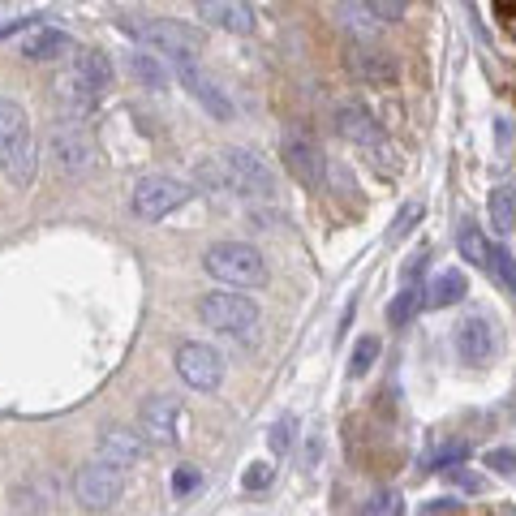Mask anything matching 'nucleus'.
Masks as SVG:
<instances>
[{"label": "nucleus", "instance_id": "f257e3e1", "mask_svg": "<svg viewBox=\"0 0 516 516\" xmlns=\"http://www.w3.org/2000/svg\"><path fill=\"white\" fill-rule=\"evenodd\" d=\"M198 181L211 185V190H228V194L246 198V203H271V198H276V177H271V168L241 147L220 151L215 160H207L198 168Z\"/></svg>", "mask_w": 516, "mask_h": 516}, {"label": "nucleus", "instance_id": "f03ea898", "mask_svg": "<svg viewBox=\"0 0 516 516\" xmlns=\"http://www.w3.org/2000/svg\"><path fill=\"white\" fill-rule=\"evenodd\" d=\"M117 31L138 39L142 52L164 56L172 65H194L198 52H203V39H198L185 22H172V18H121Z\"/></svg>", "mask_w": 516, "mask_h": 516}, {"label": "nucleus", "instance_id": "7ed1b4c3", "mask_svg": "<svg viewBox=\"0 0 516 516\" xmlns=\"http://www.w3.org/2000/svg\"><path fill=\"white\" fill-rule=\"evenodd\" d=\"M0 172L9 185H31L35 177V134H31V117L18 99L0 95Z\"/></svg>", "mask_w": 516, "mask_h": 516}, {"label": "nucleus", "instance_id": "20e7f679", "mask_svg": "<svg viewBox=\"0 0 516 516\" xmlns=\"http://www.w3.org/2000/svg\"><path fill=\"white\" fill-rule=\"evenodd\" d=\"M203 267L224 289H263L267 284V263L250 241H215L203 254Z\"/></svg>", "mask_w": 516, "mask_h": 516}, {"label": "nucleus", "instance_id": "39448f33", "mask_svg": "<svg viewBox=\"0 0 516 516\" xmlns=\"http://www.w3.org/2000/svg\"><path fill=\"white\" fill-rule=\"evenodd\" d=\"M198 314H203V323L211 327V332H220L228 340H237V344H254L258 340V306L250 297H241V293H207L203 301H198Z\"/></svg>", "mask_w": 516, "mask_h": 516}, {"label": "nucleus", "instance_id": "423d86ee", "mask_svg": "<svg viewBox=\"0 0 516 516\" xmlns=\"http://www.w3.org/2000/svg\"><path fill=\"white\" fill-rule=\"evenodd\" d=\"M112 86V61L104 52H78L74 69L65 78V104L74 108V117H86L91 104Z\"/></svg>", "mask_w": 516, "mask_h": 516}, {"label": "nucleus", "instance_id": "0eeeda50", "mask_svg": "<svg viewBox=\"0 0 516 516\" xmlns=\"http://www.w3.org/2000/svg\"><path fill=\"white\" fill-rule=\"evenodd\" d=\"M142 430L138 435L147 443H160V448H177V443H185V435H190V409L181 405L177 396H151L147 405H142Z\"/></svg>", "mask_w": 516, "mask_h": 516}, {"label": "nucleus", "instance_id": "6e6552de", "mask_svg": "<svg viewBox=\"0 0 516 516\" xmlns=\"http://www.w3.org/2000/svg\"><path fill=\"white\" fill-rule=\"evenodd\" d=\"M194 190L177 177H160V172H151V177H142L134 185V194H129V207H134L138 220H164V215L177 211L185 198Z\"/></svg>", "mask_w": 516, "mask_h": 516}, {"label": "nucleus", "instance_id": "1a4fd4ad", "mask_svg": "<svg viewBox=\"0 0 516 516\" xmlns=\"http://www.w3.org/2000/svg\"><path fill=\"white\" fill-rule=\"evenodd\" d=\"M121 486H125L121 469L104 465L99 456H95V461H86V465L74 473V495H78V504H82V508H91V512H104V508L117 504Z\"/></svg>", "mask_w": 516, "mask_h": 516}, {"label": "nucleus", "instance_id": "9d476101", "mask_svg": "<svg viewBox=\"0 0 516 516\" xmlns=\"http://www.w3.org/2000/svg\"><path fill=\"white\" fill-rule=\"evenodd\" d=\"M177 375L194 387V392H215L224 379V362H220V353L211 349V344L203 340H185L181 349H177Z\"/></svg>", "mask_w": 516, "mask_h": 516}, {"label": "nucleus", "instance_id": "9b49d317", "mask_svg": "<svg viewBox=\"0 0 516 516\" xmlns=\"http://www.w3.org/2000/svg\"><path fill=\"white\" fill-rule=\"evenodd\" d=\"M280 155H284V168L297 177V185H306V190H323L327 155H323L319 142L306 138V134H289L284 138V147H280Z\"/></svg>", "mask_w": 516, "mask_h": 516}, {"label": "nucleus", "instance_id": "f8f14e48", "mask_svg": "<svg viewBox=\"0 0 516 516\" xmlns=\"http://www.w3.org/2000/svg\"><path fill=\"white\" fill-rule=\"evenodd\" d=\"M177 78L185 82V91H190L215 121H233V117H237V104L228 99V91L207 74V69H198V61H194V65H177Z\"/></svg>", "mask_w": 516, "mask_h": 516}, {"label": "nucleus", "instance_id": "ddd939ff", "mask_svg": "<svg viewBox=\"0 0 516 516\" xmlns=\"http://www.w3.org/2000/svg\"><path fill=\"white\" fill-rule=\"evenodd\" d=\"M456 353H461L469 366H491V357H495V327H491L486 314H469V319L456 323Z\"/></svg>", "mask_w": 516, "mask_h": 516}, {"label": "nucleus", "instance_id": "4468645a", "mask_svg": "<svg viewBox=\"0 0 516 516\" xmlns=\"http://www.w3.org/2000/svg\"><path fill=\"white\" fill-rule=\"evenodd\" d=\"M52 151H56V164H61V172L91 168V138L82 134L78 117H65V121L52 125Z\"/></svg>", "mask_w": 516, "mask_h": 516}, {"label": "nucleus", "instance_id": "2eb2a0df", "mask_svg": "<svg viewBox=\"0 0 516 516\" xmlns=\"http://www.w3.org/2000/svg\"><path fill=\"white\" fill-rule=\"evenodd\" d=\"M198 18L215 31H228V35H250L254 31V9L246 0H194Z\"/></svg>", "mask_w": 516, "mask_h": 516}, {"label": "nucleus", "instance_id": "dca6fc26", "mask_svg": "<svg viewBox=\"0 0 516 516\" xmlns=\"http://www.w3.org/2000/svg\"><path fill=\"white\" fill-rule=\"evenodd\" d=\"M147 456V439L138 430H125V426H108L99 435V461L112 465V469H125V465H138Z\"/></svg>", "mask_w": 516, "mask_h": 516}, {"label": "nucleus", "instance_id": "f3484780", "mask_svg": "<svg viewBox=\"0 0 516 516\" xmlns=\"http://www.w3.org/2000/svg\"><path fill=\"white\" fill-rule=\"evenodd\" d=\"M349 69H353L357 78H366L370 86H392V82H396V61H392V52L375 48V43H353Z\"/></svg>", "mask_w": 516, "mask_h": 516}, {"label": "nucleus", "instance_id": "a211bd4d", "mask_svg": "<svg viewBox=\"0 0 516 516\" xmlns=\"http://www.w3.org/2000/svg\"><path fill=\"white\" fill-rule=\"evenodd\" d=\"M336 134H340L344 142H353V147H362V151L375 147V142H383L379 121L370 117L362 104H340V108H336Z\"/></svg>", "mask_w": 516, "mask_h": 516}, {"label": "nucleus", "instance_id": "6ab92c4d", "mask_svg": "<svg viewBox=\"0 0 516 516\" xmlns=\"http://www.w3.org/2000/svg\"><path fill=\"white\" fill-rule=\"evenodd\" d=\"M18 52L35 65H48V61H61V56L74 52V39H69L65 31H56V26H39V31H31L22 39Z\"/></svg>", "mask_w": 516, "mask_h": 516}, {"label": "nucleus", "instance_id": "aec40b11", "mask_svg": "<svg viewBox=\"0 0 516 516\" xmlns=\"http://www.w3.org/2000/svg\"><path fill=\"white\" fill-rule=\"evenodd\" d=\"M465 293H469V280H465V271H439L435 280L426 284V306L430 310H448V306H456V301H465Z\"/></svg>", "mask_w": 516, "mask_h": 516}, {"label": "nucleus", "instance_id": "412c9836", "mask_svg": "<svg viewBox=\"0 0 516 516\" xmlns=\"http://www.w3.org/2000/svg\"><path fill=\"white\" fill-rule=\"evenodd\" d=\"M125 78H134L138 86H147V91H164L168 69L160 56H151V52H125Z\"/></svg>", "mask_w": 516, "mask_h": 516}, {"label": "nucleus", "instance_id": "4be33fe9", "mask_svg": "<svg viewBox=\"0 0 516 516\" xmlns=\"http://www.w3.org/2000/svg\"><path fill=\"white\" fill-rule=\"evenodd\" d=\"M486 211H491V224H495L499 237H508L512 228H516V190H512L508 181L491 190V198H486Z\"/></svg>", "mask_w": 516, "mask_h": 516}, {"label": "nucleus", "instance_id": "5701e85b", "mask_svg": "<svg viewBox=\"0 0 516 516\" xmlns=\"http://www.w3.org/2000/svg\"><path fill=\"white\" fill-rule=\"evenodd\" d=\"M422 306H426V289H422V284H400V293L392 297V306H387V323L405 327V323L418 319Z\"/></svg>", "mask_w": 516, "mask_h": 516}, {"label": "nucleus", "instance_id": "b1692460", "mask_svg": "<svg viewBox=\"0 0 516 516\" xmlns=\"http://www.w3.org/2000/svg\"><path fill=\"white\" fill-rule=\"evenodd\" d=\"M486 271H491V280L516 301V254L508 246H491V254H486Z\"/></svg>", "mask_w": 516, "mask_h": 516}, {"label": "nucleus", "instance_id": "393cba45", "mask_svg": "<svg viewBox=\"0 0 516 516\" xmlns=\"http://www.w3.org/2000/svg\"><path fill=\"white\" fill-rule=\"evenodd\" d=\"M456 250L461 258H469V267H482L486 271V254H491V241L482 237V228L473 220H461V233H456Z\"/></svg>", "mask_w": 516, "mask_h": 516}, {"label": "nucleus", "instance_id": "a878e982", "mask_svg": "<svg viewBox=\"0 0 516 516\" xmlns=\"http://www.w3.org/2000/svg\"><path fill=\"white\" fill-rule=\"evenodd\" d=\"M362 516H405V495L383 486V491L362 499Z\"/></svg>", "mask_w": 516, "mask_h": 516}, {"label": "nucleus", "instance_id": "bb28decb", "mask_svg": "<svg viewBox=\"0 0 516 516\" xmlns=\"http://www.w3.org/2000/svg\"><path fill=\"white\" fill-rule=\"evenodd\" d=\"M379 349H383V340L379 336H362L353 344V357H349V379H362L370 366L379 362Z\"/></svg>", "mask_w": 516, "mask_h": 516}, {"label": "nucleus", "instance_id": "cd10ccee", "mask_svg": "<svg viewBox=\"0 0 516 516\" xmlns=\"http://www.w3.org/2000/svg\"><path fill=\"white\" fill-rule=\"evenodd\" d=\"M422 203H418V198H409V203L405 207H400L396 211V220H392V228H387V241H405L409 233H413V228H418V220H422Z\"/></svg>", "mask_w": 516, "mask_h": 516}, {"label": "nucleus", "instance_id": "c85d7f7f", "mask_svg": "<svg viewBox=\"0 0 516 516\" xmlns=\"http://www.w3.org/2000/svg\"><path fill=\"white\" fill-rule=\"evenodd\" d=\"M465 456H469V443L465 439H448V443H439V448L430 452V465L448 473V469H456V461H465Z\"/></svg>", "mask_w": 516, "mask_h": 516}, {"label": "nucleus", "instance_id": "c756f323", "mask_svg": "<svg viewBox=\"0 0 516 516\" xmlns=\"http://www.w3.org/2000/svg\"><path fill=\"white\" fill-rule=\"evenodd\" d=\"M405 9H409V0H366V13L375 22H383V26L400 22V18H405Z\"/></svg>", "mask_w": 516, "mask_h": 516}, {"label": "nucleus", "instance_id": "7c9ffc66", "mask_svg": "<svg viewBox=\"0 0 516 516\" xmlns=\"http://www.w3.org/2000/svg\"><path fill=\"white\" fill-rule=\"evenodd\" d=\"M271 478H276V465L271 461H250L246 473H241V486H246V491H267Z\"/></svg>", "mask_w": 516, "mask_h": 516}, {"label": "nucleus", "instance_id": "2f4dec72", "mask_svg": "<svg viewBox=\"0 0 516 516\" xmlns=\"http://www.w3.org/2000/svg\"><path fill=\"white\" fill-rule=\"evenodd\" d=\"M486 469L499 478H516V448H491L486 452Z\"/></svg>", "mask_w": 516, "mask_h": 516}, {"label": "nucleus", "instance_id": "473e14b6", "mask_svg": "<svg viewBox=\"0 0 516 516\" xmlns=\"http://www.w3.org/2000/svg\"><path fill=\"white\" fill-rule=\"evenodd\" d=\"M448 482L461 486V491H469V495L486 491V478H482V473H473V469H448Z\"/></svg>", "mask_w": 516, "mask_h": 516}, {"label": "nucleus", "instance_id": "72a5a7b5", "mask_svg": "<svg viewBox=\"0 0 516 516\" xmlns=\"http://www.w3.org/2000/svg\"><path fill=\"white\" fill-rule=\"evenodd\" d=\"M198 482H203V473H198L194 465H181L177 473H172V495H177V499H181V495H190Z\"/></svg>", "mask_w": 516, "mask_h": 516}, {"label": "nucleus", "instance_id": "f704fd0d", "mask_svg": "<svg viewBox=\"0 0 516 516\" xmlns=\"http://www.w3.org/2000/svg\"><path fill=\"white\" fill-rule=\"evenodd\" d=\"M271 452H276V456H284V452H289V443H293V422L289 418H280L276 426H271Z\"/></svg>", "mask_w": 516, "mask_h": 516}, {"label": "nucleus", "instance_id": "c9c22d12", "mask_svg": "<svg viewBox=\"0 0 516 516\" xmlns=\"http://www.w3.org/2000/svg\"><path fill=\"white\" fill-rule=\"evenodd\" d=\"M319 456H323V435H319V430H310V439H306V469H319Z\"/></svg>", "mask_w": 516, "mask_h": 516}, {"label": "nucleus", "instance_id": "e433bc0d", "mask_svg": "<svg viewBox=\"0 0 516 516\" xmlns=\"http://www.w3.org/2000/svg\"><path fill=\"white\" fill-rule=\"evenodd\" d=\"M422 267H426V246L422 250H413V258L405 263V284H418V276H422Z\"/></svg>", "mask_w": 516, "mask_h": 516}, {"label": "nucleus", "instance_id": "4c0bfd02", "mask_svg": "<svg viewBox=\"0 0 516 516\" xmlns=\"http://www.w3.org/2000/svg\"><path fill=\"white\" fill-rule=\"evenodd\" d=\"M512 134H516L512 121H508V117H499V121H495V142H499V147H512Z\"/></svg>", "mask_w": 516, "mask_h": 516}, {"label": "nucleus", "instance_id": "58836bf2", "mask_svg": "<svg viewBox=\"0 0 516 516\" xmlns=\"http://www.w3.org/2000/svg\"><path fill=\"white\" fill-rule=\"evenodd\" d=\"M443 512H456V499H435V504L422 508V516H443Z\"/></svg>", "mask_w": 516, "mask_h": 516}, {"label": "nucleus", "instance_id": "ea45409f", "mask_svg": "<svg viewBox=\"0 0 516 516\" xmlns=\"http://www.w3.org/2000/svg\"><path fill=\"white\" fill-rule=\"evenodd\" d=\"M508 35H512V43H516V13H512V18H508Z\"/></svg>", "mask_w": 516, "mask_h": 516}]
</instances>
